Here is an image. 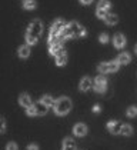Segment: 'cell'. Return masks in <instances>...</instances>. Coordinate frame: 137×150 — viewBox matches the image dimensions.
<instances>
[{
  "label": "cell",
  "instance_id": "15",
  "mask_svg": "<svg viewBox=\"0 0 137 150\" xmlns=\"http://www.w3.org/2000/svg\"><path fill=\"white\" fill-rule=\"evenodd\" d=\"M117 62H119V64H129L130 62H131V56H130V53H127V52H124V53H120L119 54V57H117Z\"/></svg>",
  "mask_w": 137,
  "mask_h": 150
},
{
  "label": "cell",
  "instance_id": "27",
  "mask_svg": "<svg viewBox=\"0 0 137 150\" xmlns=\"http://www.w3.org/2000/svg\"><path fill=\"white\" fill-rule=\"evenodd\" d=\"M6 150H17V144H16L14 142H10V143L7 144V147H6Z\"/></svg>",
  "mask_w": 137,
  "mask_h": 150
},
{
  "label": "cell",
  "instance_id": "29",
  "mask_svg": "<svg viewBox=\"0 0 137 150\" xmlns=\"http://www.w3.org/2000/svg\"><path fill=\"white\" fill-rule=\"evenodd\" d=\"M93 112H94V113H100V104H96V106L93 107Z\"/></svg>",
  "mask_w": 137,
  "mask_h": 150
},
{
  "label": "cell",
  "instance_id": "24",
  "mask_svg": "<svg viewBox=\"0 0 137 150\" xmlns=\"http://www.w3.org/2000/svg\"><path fill=\"white\" fill-rule=\"evenodd\" d=\"M126 113H127V116H129V117H136V116H137V107H134V106L129 107Z\"/></svg>",
  "mask_w": 137,
  "mask_h": 150
},
{
  "label": "cell",
  "instance_id": "4",
  "mask_svg": "<svg viewBox=\"0 0 137 150\" xmlns=\"http://www.w3.org/2000/svg\"><path fill=\"white\" fill-rule=\"evenodd\" d=\"M110 7H112V3H110L109 0H100V1L97 3L96 16H97L99 19H104V17L107 16V12H109Z\"/></svg>",
  "mask_w": 137,
  "mask_h": 150
},
{
  "label": "cell",
  "instance_id": "18",
  "mask_svg": "<svg viewBox=\"0 0 137 150\" xmlns=\"http://www.w3.org/2000/svg\"><path fill=\"white\" fill-rule=\"evenodd\" d=\"M40 102H42L43 104H46L47 107H53V106H54V103H56V100H54V99H53L50 94H44V96L40 99Z\"/></svg>",
  "mask_w": 137,
  "mask_h": 150
},
{
  "label": "cell",
  "instance_id": "5",
  "mask_svg": "<svg viewBox=\"0 0 137 150\" xmlns=\"http://www.w3.org/2000/svg\"><path fill=\"white\" fill-rule=\"evenodd\" d=\"M93 87L97 93H104L107 90V80H106L104 74H100L94 79V86Z\"/></svg>",
  "mask_w": 137,
  "mask_h": 150
},
{
  "label": "cell",
  "instance_id": "16",
  "mask_svg": "<svg viewBox=\"0 0 137 150\" xmlns=\"http://www.w3.org/2000/svg\"><path fill=\"white\" fill-rule=\"evenodd\" d=\"M63 150H76V142L71 137H66L63 140Z\"/></svg>",
  "mask_w": 137,
  "mask_h": 150
},
{
  "label": "cell",
  "instance_id": "11",
  "mask_svg": "<svg viewBox=\"0 0 137 150\" xmlns=\"http://www.w3.org/2000/svg\"><path fill=\"white\" fill-rule=\"evenodd\" d=\"M121 123H119V122H116V120H110L109 123H107V129H109V132L110 133H113V134H120V130H121Z\"/></svg>",
  "mask_w": 137,
  "mask_h": 150
},
{
  "label": "cell",
  "instance_id": "21",
  "mask_svg": "<svg viewBox=\"0 0 137 150\" xmlns=\"http://www.w3.org/2000/svg\"><path fill=\"white\" fill-rule=\"evenodd\" d=\"M120 134H123V136H131L133 134V127L130 126V125H123L121 130H120Z\"/></svg>",
  "mask_w": 137,
  "mask_h": 150
},
{
  "label": "cell",
  "instance_id": "10",
  "mask_svg": "<svg viewBox=\"0 0 137 150\" xmlns=\"http://www.w3.org/2000/svg\"><path fill=\"white\" fill-rule=\"evenodd\" d=\"M19 104L22 106V107H30L33 102H32V97H30V94H27V93H22L20 96H19Z\"/></svg>",
  "mask_w": 137,
  "mask_h": 150
},
{
  "label": "cell",
  "instance_id": "2",
  "mask_svg": "<svg viewBox=\"0 0 137 150\" xmlns=\"http://www.w3.org/2000/svg\"><path fill=\"white\" fill-rule=\"evenodd\" d=\"M86 35H87L86 29L80 23H77V22L67 23L66 27H64V30H63V33H61V36L64 39H77V37H84Z\"/></svg>",
  "mask_w": 137,
  "mask_h": 150
},
{
  "label": "cell",
  "instance_id": "1",
  "mask_svg": "<svg viewBox=\"0 0 137 150\" xmlns=\"http://www.w3.org/2000/svg\"><path fill=\"white\" fill-rule=\"evenodd\" d=\"M42 35H43V23H42V20L36 19V20H33L32 23L29 24L24 37H26V42H27L29 46H34L40 40Z\"/></svg>",
  "mask_w": 137,
  "mask_h": 150
},
{
  "label": "cell",
  "instance_id": "26",
  "mask_svg": "<svg viewBox=\"0 0 137 150\" xmlns=\"http://www.w3.org/2000/svg\"><path fill=\"white\" fill-rule=\"evenodd\" d=\"M6 122H4V119H1L0 117V133H4L6 132Z\"/></svg>",
  "mask_w": 137,
  "mask_h": 150
},
{
  "label": "cell",
  "instance_id": "28",
  "mask_svg": "<svg viewBox=\"0 0 137 150\" xmlns=\"http://www.w3.org/2000/svg\"><path fill=\"white\" fill-rule=\"evenodd\" d=\"M26 150H39V146H37V144H34V143H32V144H29V146H27V149Z\"/></svg>",
  "mask_w": 137,
  "mask_h": 150
},
{
  "label": "cell",
  "instance_id": "14",
  "mask_svg": "<svg viewBox=\"0 0 137 150\" xmlns=\"http://www.w3.org/2000/svg\"><path fill=\"white\" fill-rule=\"evenodd\" d=\"M17 54H19L20 59H27L30 56V46H29V45H23V46H20L19 50H17Z\"/></svg>",
  "mask_w": 137,
  "mask_h": 150
},
{
  "label": "cell",
  "instance_id": "19",
  "mask_svg": "<svg viewBox=\"0 0 137 150\" xmlns=\"http://www.w3.org/2000/svg\"><path fill=\"white\" fill-rule=\"evenodd\" d=\"M36 7H37L36 0H24L23 1V9H26V10H34Z\"/></svg>",
  "mask_w": 137,
  "mask_h": 150
},
{
  "label": "cell",
  "instance_id": "23",
  "mask_svg": "<svg viewBox=\"0 0 137 150\" xmlns=\"http://www.w3.org/2000/svg\"><path fill=\"white\" fill-rule=\"evenodd\" d=\"M97 70H99V73H100V74H107V73H109L107 63H100V64H99V67H97Z\"/></svg>",
  "mask_w": 137,
  "mask_h": 150
},
{
  "label": "cell",
  "instance_id": "30",
  "mask_svg": "<svg viewBox=\"0 0 137 150\" xmlns=\"http://www.w3.org/2000/svg\"><path fill=\"white\" fill-rule=\"evenodd\" d=\"M93 0H80V3H83V4H90Z\"/></svg>",
  "mask_w": 137,
  "mask_h": 150
},
{
  "label": "cell",
  "instance_id": "3",
  "mask_svg": "<svg viewBox=\"0 0 137 150\" xmlns=\"http://www.w3.org/2000/svg\"><path fill=\"white\" fill-rule=\"evenodd\" d=\"M71 107H73L71 100L67 96H61L56 100V103L53 106V110H54V115L57 116H66L71 110Z\"/></svg>",
  "mask_w": 137,
  "mask_h": 150
},
{
  "label": "cell",
  "instance_id": "7",
  "mask_svg": "<svg viewBox=\"0 0 137 150\" xmlns=\"http://www.w3.org/2000/svg\"><path fill=\"white\" fill-rule=\"evenodd\" d=\"M49 53H50V56L56 57V56L61 54V53H66V50L63 47V43H56V45H50L49 46Z\"/></svg>",
  "mask_w": 137,
  "mask_h": 150
},
{
  "label": "cell",
  "instance_id": "8",
  "mask_svg": "<svg viewBox=\"0 0 137 150\" xmlns=\"http://www.w3.org/2000/svg\"><path fill=\"white\" fill-rule=\"evenodd\" d=\"M73 133H74V136H77V137H84V136L87 134V126L83 125V123H77L76 126L73 127Z\"/></svg>",
  "mask_w": 137,
  "mask_h": 150
},
{
  "label": "cell",
  "instance_id": "12",
  "mask_svg": "<svg viewBox=\"0 0 137 150\" xmlns=\"http://www.w3.org/2000/svg\"><path fill=\"white\" fill-rule=\"evenodd\" d=\"M79 89H80V92H89L91 89V79L89 76H84V77L80 80Z\"/></svg>",
  "mask_w": 137,
  "mask_h": 150
},
{
  "label": "cell",
  "instance_id": "22",
  "mask_svg": "<svg viewBox=\"0 0 137 150\" xmlns=\"http://www.w3.org/2000/svg\"><path fill=\"white\" fill-rule=\"evenodd\" d=\"M107 67H109V73H114V71L119 70L120 64H119L117 60H113V62H109V63H107Z\"/></svg>",
  "mask_w": 137,
  "mask_h": 150
},
{
  "label": "cell",
  "instance_id": "31",
  "mask_svg": "<svg viewBox=\"0 0 137 150\" xmlns=\"http://www.w3.org/2000/svg\"><path fill=\"white\" fill-rule=\"evenodd\" d=\"M134 52H136V54H137V45L134 46Z\"/></svg>",
  "mask_w": 137,
  "mask_h": 150
},
{
  "label": "cell",
  "instance_id": "20",
  "mask_svg": "<svg viewBox=\"0 0 137 150\" xmlns=\"http://www.w3.org/2000/svg\"><path fill=\"white\" fill-rule=\"evenodd\" d=\"M66 63H67V54H66V53H61V54L56 56V64L57 66H64Z\"/></svg>",
  "mask_w": 137,
  "mask_h": 150
},
{
  "label": "cell",
  "instance_id": "9",
  "mask_svg": "<svg viewBox=\"0 0 137 150\" xmlns=\"http://www.w3.org/2000/svg\"><path fill=\"white\" fill-rule=\"evenodd\" d=\"M126 37L124 35H121V33H117V35H114L113 37V45L116 49H123L126 46Z\"/></svg>",
  "mask_w": 137,
  "mask_h": 150
},
{
  "label": "cell",
  "instance_id": "17",
  "mask_svg": "<svg viewBox=\"0 0 137 150\" xmlns=\"http://www.w3.org/2000/svg\"><path fill=\"white\" fill-rule=\"evenodd\" d=\"M119 22V17L116 16V14H113V13H107V16L104 17V23L109 24V26H113V24H116Z\"/></svg>",
  "mask_w": 137,
  "mask_h": 150
},
{
  "label": "cell",
  "instance_id": "6",
  "mask_svg": "<svg viewBox=\"0 0 137 150\" xmlns=\"http://www.w3.org/2000/svg\"><path fill=\"white\" fill-rule=\"evenodd\" d=\"M66 22L63 20V19H56L53 24H52V27H50V33L52 35H61L63 33V30H64V27H66Z\"/></svg>",
  "mask_w": 137,
  "mask_h": 150
},
{
  "label": "cell",
  "instance_id": "13",
  "mask_svg": "<svg viewBox=\"0 0 137 150\" xmlns=\"http://www.w3.org/2000/svg\"><path fill=\"white\" fill-rule=\"evenodd\" d=\"M33 107H34V113H36V116H44L46 113H47V106L46 104H43L40 100L37 102V103H34L33 104Z\"/></svg>",
  "mask_w": 137,
  "mask_h": 150
},
{
  "label": "cell",
  "instance_id": "25",
  "mask_svg": "<svg viewBox=\"0 0 137 150\" xmlns=\"http://www.w3.org/2000/svg\"><path fill=\"white\" fill-rule=\"evenodd\" d=\"M99 40H100V43H102V45H106V43L109 42V36L106 35V33H102V35L99 36Z\"/></svg>",
  "mask_w": 137,
  "mask_h": 150
}]
</instances>
